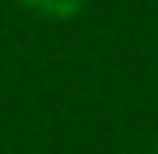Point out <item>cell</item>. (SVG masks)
<instances>
[{"instance_id": "2", "label": "cell", "mask_w": 158, "mask_h": 154, "mask_svg": "<svg viewBox=\"0 0 158 154\" xmlns=\"http://www.w3.org/2000/svg\"><path fill=\"white\" fill-rule=\"evenodd\" d=\"M151 154H158V147H155V151H151Z\"/></svg>"}, {"instance_id": "1", "label": "cell", "mask_w": 158, "mask_h": 154, "mask_svg": "<svg viewBox=\"0 0 158 154\" xmlns=\"http://www.w3.org/2000/svg\"><path fill=\"white\" fill-rule=\"evenodd\" d=\"M25 7H32V11L39 14H53V18H70L77 14L81 7H85V0H21Z\"/></svg>"}]
</instances>
